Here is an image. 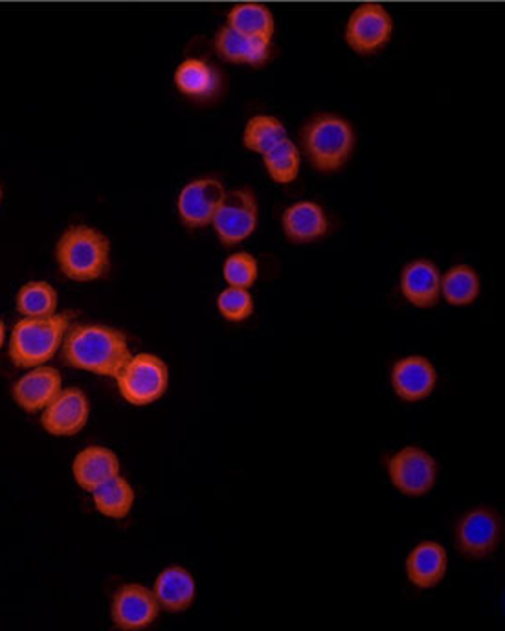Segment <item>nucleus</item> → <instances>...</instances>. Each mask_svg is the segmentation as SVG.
<instances>
[{
	"label": "nucleus",
	"mask_w": 505,
	"mask_h": 631,
	"mask_svg": "<svg viewBox=\"0 0 505 631\" xmlns=\"http://www.w3.org/2000/svg\"><path fill=\"white\" fill-rule=\"evenodd\" d=\"M61 353L66 366L109 378L118 377L130 358L126 335L98 324L71 325Z\"/></svg>",
	"instance_id": "1"
},
{
	"label": "nucleus",
	"mask_w": 505,
	"mask_h": 631,
	"mask_svg": "<svg viewBox=\"0 0 505 631\" xmlns=\"http://www.w3.org/2000/svg\"><path fill=\"white\" fill-rule=\"evenodd\" d=\"M55 261L69 280L77 283L102 280L111 266L109 239L87 224L71 227L55 244Z\"/></svg>",
	"instance_id": "2"
},
{
	"label": "nucleus",
	"mask_w": 505,
	"mask_h": 631,
	"mask_svg": "<svg viewBox=\"0 0 505 631\" xmlns=\"http://www.w3.org/2000/svg\"><path fill=\"white\" fill-rule=\"evenodd\" d=\"M71 325V314L65 313H57L46 318H22L21 322H17L8 344L11 361L21 369H32L49 364L60 353Z\"/></svg>",
	"instance_id": "3"
},
{
	"label": "nucleus",
	"mask_w": 505,
	"mask_h": 631,
	"mask_svg": "<svg viewBox=\"0 0 505 631\" xmlns=\"http://www.w3.org/2000/svg\"><path fill=\"white\" fill-rule=\"evenodd\" d=\"M302 138L307 158L318 171H337L354 153V129L335 114H320L311 119Z\"/></svg>",
	"instance_id": "4"
},
{
	"label": "nucleus",
	"mask_w": 505,
	"mask_h": 631,
	"mask_svg": "<svg viewBox=\"0 0 505 631\" xmlns=\"http://www.w3.org/2000/svg\"><path fill=\"white\" fill-rule=\"evenodd\" d=\"M122 399L133 406H149L162 399L169 386L168 364L151 353L130 355L115 378Z\"/></svg>",
	"instance_id": "5"
},
{
	"label": "nucleus",
	"mask_w": 505,
	"mask_h": 631,
	"mask_svg": "<svg viewBox=\"0 0 505 631\" xmlns=\"http://www.w3.org/2000/svg\"><path fill=\"white\" fill-rule=\"evenodd\" d=\"M212 227L219 241L227 246H235L251 238L257 228V200L251 189H234L224 194Z\"/></svg>",
	"instance_id": "6"
},
{
	"label": "nucleus",
	"mask_w": 505,
	"mask_h": 631,
	"mask_svg": "<svg viewBox=\"0 0 505 631\" xmlns=\"http://www.w3.org/2000/svg\"><path fill=\"white\" fill-rule=\"evenodd\" d=\"M391 485L404 496H424L434 488L438 480V463L429 452L408 446L397 452L388 463Z\"/></svg>",
	"instance_id": "7"
},
{
	"label": "nucleus",
	"mask_w": 505,
	"mask_h": 631,
	"mask_svg": "<svg viewBox=\"0 0 505 631\" xmlns=\"http://www.w3.org/2000/svg\"><path fill=\"white\" fill-rule=\"evenodd\" d=\"M393 33V19L385 6L377 2L360 4L349 17L346 43L357 54H376L388 44Z\"/></svg>",
	"instance_id": "8"
},
{
	"label": "nucleus",
	"mask_w": 505,
	"mask_h": 631,
	"mask_svg": "<svg viewBox=\"0 0 505 631\" xmlns=\"http://www.w3.org/2000/svg\"><path fill=\"white\" fill-rule=\"evenodd\" d=\"M91 419V402L80 388L61 389V393L41 411V427L54 438H74Z\"/></svg>",
	"instance_id": "9"
},
{
	"label": "nucleus",
	"mask_w": 505,
	"mask_h": 631,
	"mask_svg": "<svg viewBox=\"0 0 505 631\" xmlns=\"http://www.w3.org/2000/svg\"><path fill=\"white\" fill-rule=\"evenodd\" d=\"M502 540V522L491 508L480 507L463 514L456 525L457 549L469 558H485Z\"/></svg>",
	"instance_id": "10"
},
{
	"label": "nucleus",
	"mask_w": 505,
	"mask_h": 631,
	"mask_svg": "<svg viewBox=\"0 0 505 631\" xmlns=\"http://www.w3.org/2000/svg\"><path fill=\"white\" fill-rule=\"evenodd\" d=\"M160 613L155 593L141 583H126L116 591L111 604V619L116 630L136 631L151 627Z\"/></svg>",
	"instance_id": "11"
},
{
	"label": "nucleus",
	"mask_w": 505,
	"mask_h": 631,
	"mask_svg": "<svg viewBox=\"0 0 505 631\" xmlns=\"http://www.w3.org/2000/svg\"><path fill=\"white\" fill-rule=\"evenodd\" d=\"M224 194L227 189L218 179H197L186 183L177 202L180 221L191 230L212 224Z\"/></svg>",
	"instance_id": "12"
},
{
	"label": "nucleus",
	"mask_w": 505,
	"mask_h": 631,
	"mask_svg": "<svg viewBox=\"0 0 505 631\" xmlns=\"http://www.w3.org/2000/svg\"><path fill=\"white\" fill-rule=\"evenodd\" d=\"M63 389V377L55 367H32L17 380L11 389L13 400L27 413L43 411Z\"/></svg>",
	"instance_id": "13"
},
{
	"label": "nucleus",
	"mask_w": 505,
	"mask_h": 631,
	"mask_svg": "<svg viewBox=\"0 0 505 631\" xmlns=\"http://www.w3.org/2000/svg\"><path fill=\"white\" fill-rule=\"evenodd\" d=\"M438 371L434 364L424 357H407L397 361L391 369V388L404 402H419L432 395Z\"/></svg>",
	"instance_id": "14"
},
{
	"label": "nucleus",
	"mask_w": 505,
	"mask_h": 631,
	"mask_svg": "<svg viewBox=\"0 0 505 631\" xmlns=\"http://www.w3.org/2000/svg\"><path fill=\"white\" fill-rule=\"evenodd\" d=\"M152 593H155L160 610L168 611V613H182V611L190 610L191 604L196 602V578L185 567H166L155 580Z\"/></svg>",
	"instance_id": "15"
},
{
	"label": "nucleus",
	"mask_w": 505,
	"mask_h": 631,
	"mask_svg": "<svg viewBox=\"0 0 505 631\" xmlns=\"http://www.w3.org/2000/svg\"><path fill=\"white\" fill-rule=\"evenodd\" d=\"M120 474V459L111 449L105 446H88L74 458L72 475L80 488L93 492L105 481L113 480Z\"/></svg>",
	"instance_id": "16"
},
{
	"label": "nucleus",
	"mask_w": 505,
	"mask_h": 631,
	"mask_svg": "<svg viewBox=\"0 0 505 631\" xmlns=\"http://www.w3.org/2000/svg\"><path fill=\"white\" fill-rule=\"evenodd\" d=\"M401 292L413 307H434L441 297V274L438 266L429 260L408 263L401 274Z\"/></svg>",
	"instance_id": "17"
},
{
	"label": "nucleus",
	"mask_w": 505,
	"mask_h": 631,
	"mask_svg": "<svg viewBox=\"0 0 505 631\" xmlns=\"http://www.w3.org/2000/svg\"><path fill=\"white\" fill-rule=\"evenodd\" d=\"M282 227L291 243L304 244L324 238L329 222L320 204L302 200L283 211Z\"/></svg>",
	"instance_id": "18"
},
{
	"label": "nucleus",
	"mask_w": 505,
	"mask_h": 631,
	"mask_svg": "<svg viewBox=\"0 0 505 631\" xmlns=\"http://www.w3.org/2000/svg\"><path fill=\"white\" fill-rule=\"evenodd\" d=\"M446 550L438 541H421L407 558L408 580L419 589H432L445 578Z\"/></svg>",
	"instance_id": "19"
},
{
	"label": "nucleus",
	"mask_w": 505,
	"mask_h": 631,
	"mask_svg": "<svg viewBox=\"0 0 505 631\" xmlns=\"http://www.w3.org/2000/svg\"><path fill=\"white\" fill-rule=\"evenodd\" d=\"M175 85L185 96L199 99V102H208L218 96L223 85V77L208 61L191 57L177 66Z\"/></svg>",
	"instance_id": "20"
},
{
	"label": "nucleus",
	"mask_w": 505,
	"mask_h": 631,
	"mask_svg": "<svg viewBox=\"0 0 505 631\" xmlns=\"http://www.w3.org/2000/svg\"><path fill=\"white\" fill-rule=\"evenodd\" d=\"M215 52L229 63L261 66L271 57V43L223 27L215 35Z\"/></svg>",
	"instance_id": "21"
},
{
	"label": "nucleus",
	"mask_w": 505,
	"mask_h": 631,
	"mask_svg": "<svg viewBox=\"0 0 505 631\" xmlns=\"http://www.w3.org/2000/svg\"><path fill=\"white\" fill-rule=\"evenodd\" d=\"M227 27L249 38L263 39L266 43H272L276 22H274L272 11L265 4L243 2L229 11Z\"/></svg>",
	"instance_id": "22"
},
{
	"label": "nucleus",
	"mask_w": 505,
	"mask_h": 631,
	"mask_svg": "<svg viewBox=\"0 0 505 631\" xmlns=\"http://www.w3.org/2000/svg\"><path fill=\"white\" fill-rule=\"evenodd\" d=\"M93 494L94 507L105 518L124 519L129 516L135 505V491L126 477L120 474L105 481Z\"/></svg>",
	"instance_id": "23"
},
{
	"label": "nucleus",
	"mask_w": 505,
	"mask_h": 631,
	"mask_svg": "<svg viewBox=\"0 0 505 631\" xmlns=\"http://www.w3.org/2000/svg\"><path fill=\"white\" fill-rule=\"evenodd\" d=\"M60 294L46 281H30L17 292L15 307L22 318H46L57 314Z\"/></svg>",
	"instance_id": "24"
},
{
	"label": "nucleus",
	"mask_w": 505,
	"mask_h": 631,
	"mask_svg": "<svg viewBox=\"0 0 505 631\" xmlns=\"http://www.w3.org/2000/svg\"><path fill=\"white\" fill-rule=\"evenodd\" d=\"M480 277L474 269L467 265L452 266L445 275H441V296L446 303L463 307L478 297Z\"/></svg>",
	"instance_id": "25"
},
{
	"label": "nucleus",
	"mask_w": 505,
	"mask_h": 631,
	"mask_svg": "<svg viewBox=\"0 0 505 631\" xmlns=\"http://www.w3.org/2000/svg\"><path fill=\"white\" fill-rule=\"evenodd\" d=\"M285 138H287V129L283 122H280L276 116H265V114L249 119L245 133H243V144L246 149L260 153V155L269 151Z\"/></svg>",
	"instance_id": "26"
},
{
	"label": "nucleus",
	"mask_w": 505,
	"mask_h": 631,
	"mask_svg": "<svg viewBox=\"0 0 505 631\" xmlns=\"http://www.w3.org/2000/svg\"><path fill=\"white\" fill-rule=\"evenodd\" d=\"M263 164H265L266 173L271 175L274 182H294L299 173L298 147L294 146V141L285 138L269 151L263 153Z\"/></svg>",
	"instance_id": "27"
},
{
	"label": "nucleus",
	"mask_w": 505,
	"mask_h": 631,
	"mask_svg": "<svg viewBox=\"0 0 505 631\" xmlns=\"http://www.w3.org/2000/svg\"><path fill=\"white\" fill-rule=\"evenodd\" d=\"M218 308L224 319L240 324L254 314V297L249 288L229 286L219 294Z\"/></svg>",
	"instance_id": "28"
},
{
	"label": "nucleus",
	"mask_w": 505,
	"mask_h": 631,
	"mask_svg": "<svg viewBox=\"0 0 505 631\" xmlns=\"http://www.w3.org/2000/svg\"><path fill=\"white\" fill-rule=\"evenodd\" d=\"M223 275L229 286L251 288L260 275L257 260L249 252L232 254L229 260L224 261Z\"/></svg>",
	"instance_id": "29"
},
{
	"label": "nucleus",
	"mask_w": 505,
	"mask_h": 631,
	"mask_svg": "<svg viewBox=\"0 0 505 631\" xmlns=\"http://www.w3.org/2000/svg\"><path fill=\"white\" fill-rule=\"evenodd\" d=\"M4 341H6V325L4 322L0 319V349H2V346H4Z\"/></svg>",
	"instance_id": "30"
},
{
	"label": "nucleus",
	"mask_w": 505,
	"mask_h": 631,
	"mask_svg": "<svg viewBox=\"0 0 505 631\" xmlns=\"http://www.w3.org/2000/svg\"><path fill=\"white\" fill-rule=\"evenodd\" d=\"M0 202H2V188H0Z\"/></svg>",
	"instance_id": "31"
}]
</instances>
